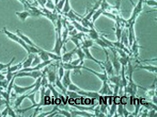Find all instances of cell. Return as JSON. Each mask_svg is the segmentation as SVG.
<instances>
[{"label":"cell","instance_id":"1","mask_svg":"<svg viewBox=\"0 0 157 117\" xmlns=\"http://www.w3.org/2000/svg\"><path fill=\"white\" fill-rule=\"evenodd\" d=\"M127 66H128V79L126 87L124 90V96H126L127 94H128L130 95V98H135V96L137 94L138 88H140L144 90H146V89L140 87L135 83L132 78L135 68H134L133 67L132 64L130 62V59L129 60Z\"/></svg>","mask_w":157,"mask_h":117},{"label":"cell","instance_id":"2","mask_svg":"<svg viewBox=\"0 0 157 117\" xmlns=\"http://www.w3.org/2000/svg\"><path fill=\"white\" fill-rule=\"evenodd\" d=\"M2 32L5 34L7 37H9L11 40L14 41L15 42L21 45L27 52L28 54H38L39 53V51L42 50L43 48H35L34 46H30L26 43L25 41H24L23 39H21L19 36L17 34L12 33L9 31L6 30V29L4 28L3 29Z\"/></svg>","mask_w":157,"mask_h":117},{"label":"cell","instance_id":"3","mask_svg":"<svg viewBox=\"0 0 157 117\" xmlns=\"http://www.w3.org/2000/svg\"><path fill=\"white\" fill-rule=\"evenodd\" d=\"M144 0H139L138 3L134 6V9L132 11V14L129 20H126L125 27L128 28V27L131 24H135L138 17L140 14L143 10V2Z\"/></svg>","mask_w":157,"mask_h":117},{"label":"cell","instance_id":"4","mask_svg":"<svg viewBox=\"0 0 157 117\" xmlns=\"http://www.w3.org/2000/svg\"><path fill=\"white\" fill-rule=\"evenodd\" d=\"M56 41L54 48L51 52L55 54L60 57H61V50L63 48L64 43L63 42L62 39V30L56 29Z\"/></svg>","mask_w":157,"mask_h":117},{"label":"cell","instance_id":"5","mask_svg":"<svg viewBox=\"0 0 157 117\" xmlns=\"http://www.w3.org/2000/svg\"><path fill=\"white\" fill-rule=\"evenodd\" d=\"M104 51L106 55V60L105 62H102V66L103 67V70H105L109 76H113L114 75V69L113 66L112 61L109 59V52L106 48H103Z\"/></svg>","mask_w":157,"mask_h":117},{"label":"cell","instance_id":"6","mask_svg":"<svg viewBox=\"0 0 157 117\" xmlns=\"http://www.w3.org/2000/svg\"><path fill=\"white\" fill-rule=\"evenodd\" d=\"M43 75V72L41 70L33 71H22L17 73L15 74V78H23V77H30L35 80L41 77Z\"/></svg>","mask_w":157,"mask_h":117},{"label":"cell","instance_id":"7","mask_svg":"<svg viewBox=\"0 0 157 117\" xmlns=\"http://www.w3.org/2000/svg\"><path fill=\"white\" fill-rule=\"evenodd\" d=\"M111 51H112L113 54V58L112 60L113 66L114 69V71H116L117 75H120V72L121 71V65L120 63V61L118 60V58L117 57V53L116 51L115 47L114 48H109Z\"/></svg>","mask_w":157,"mask_h":117},{"label":"cell","instance_id":"8","mask_svg":"<svg viewBox=\"0 0 157 117\" xmlns=\"http://www.w3.org/2000/svg\"><path fill=\"white\" fill-rule=\"evenodd\" d=\"M43 71L46 73L47 78L48 80L49 83L52 84L55 83L56 77H57V71L56 70V66H54V68L51 69H49V68L48 67V66H46L44 71Z\"/></svg>","mask_w":157,"mask_h":117},{"label":"cell","instance_id":"9","mask_svg":"<svg viewBox=\"0 0 157 117\" xmlns=\"http://www.w3.org/2000/svg\"><path fill=\"white\" fill-rule=\"evenodd\" d=\"M98 93L101 96H111L113 95V90L109 81L103 82L102 87L98 90Z\"/></svg>","mask_w":157,"mask_h":117},{"label":"cell","instance_id":"10","mask_svg":"<svg viewBox=\"0 0 157 117\" xmlns=\"http://www.w3.org/2000/svg\"><path fill=\"white\" fill-rule=\"evenodd\" d=\"M36 85V82L33 84L27 86V87H20L19 85H16V84L14 83L13 89L14 90L15 93L17 95H23L25 94L30 90L33 89Z\"/></svg>","mask_w":157,"mask_h":117},{"label":"cell","instance_id":"11","mask_svg":"<svg viewBox=\"0 0 157 117\" xmlns=\"http://www.w3.org/2000/svg\"><path fill=\"white\" fill-rule=\"evenodd\" d=\"M78 93L81 95V96H85L88 98H91L93 99H96L99 101L101 95L98 93V92L95 91H91V90H86L81 89L79 90Z\"/></svg>","mask_w":157,"mask_h":117},{"label":"cell","instance_id":"12","mask_svg":"<svg viewBox=\"0 0 157 117\" xmlns=\"http://www.w3.org/2000/svg\"><path fill=\"white\" fill-rule=\"evenodd\" d=\"M82 69L86 70H87V71H89L90 73H92L93 75H95V76H97L100 80H101L102 82L105 81H109V76H108V75H107V73H106L105 70H103V73H98V72L95 71V70H94L93 69H91V68H90L87 67H85V66H83Z\"/></svg>","mask_w":157,"mask_h":117},{"label":"cell","instance_id":"13","mask_svg":"<svg viewBox=\"0 0 157 117\" xmlns=\"http://www.w3.org/2000/svg\"><path fill=\"white\" fill-rule=\"evenodd\" d=\"M71 114V117H77V116H81V117H95L94 114L91 112H89L87 111H82V110H78L73 109L72 107L71 110L70 111Z\"/></svg>","mask_w":157,"mask_h":117},{"label":"cell","instance_id":"14","mask_svg":"<svg viewBox=\"0 0 157 117\" xmlns=\"http://www.w3.org/2000/svg\"><path fill=\"white\" fill-rule=\"evenodd\" d=\"M82 48L83 51H84V53H85V55H86V59L93 61L94 62H95L96 64H98V65H99L100 66V67L102 69H104L103 67L102 66V65L103 62L98 60V59H97V58H95L94 57H93L92 54H91V52L90 51L89 48Z\"/></svg>","mask_w":157,"mask_h":117},{"label":"cell","instance_id":"15","mask_svg":"<svg viewBox=\"0 0 157 117\" xmlns=\"http://www.w3.org/2000/svg\"><path fill=\"white\" fill-rule=\"evenodd\" d=\"M61 81L64 87L67 89L68 86L72 82L71 79V70H66L64 71V75Z\"/></svg>","mask_w":157,"mask_h":117},{"label":"cell","instance_id":"16","mask_svg":"<svg viewBox=\"0 0 157 117\" xmlns=\"http://www.w3.org/2000/svg\"><path fill=\"white\" fill-rule=\"evenodd\" d=\"M89 32H88V36L89 37L90 39H92L94 41L95 40L98 39L100 37V34L97 30L95 28L94 23H91L89 26Z\"/></svg>","mask_w":157,"mask_h":117},{"label":"cell","instance_id":"17","mask_svg":"<svg viewBox=\"0 0 157 117\" xmlns=\"http://www.w3.org/2000/svg\"><path fill=\"white\" fill-rule=\"evenodd\" d=\"M77 47L71 51H68L66 53L64 54L63 56H61V62H70L71 61L73 55L75 54V51L77 50Z\"/></svg>","mask_w":157,"mask_h":117},{"label":"cell","instance_id":"18","mask_svg":"<svg viewBox=\"0 0 157 117\" xmlns=\"http://www.w3.org/2000/svg\"><path fill=\"white\" fill-rule=\"evenodd\" d=\"M16 34H17V36H19L21 39H23L24 41H25V42H26V43L29 45L34 46V47L37 48H38V49L40 48V47L38 46L37 45L35 44L34 43V42H33L29 37H27V36L24 35L23 34H22V33L20 31V30H18L16 31Z\"/></svg>","mask_w":157,"mask_h":117},{"label":"cell","instance_id":"19","mask_svg":"<svg viewBox=\"0 0 157 117\" xmlns=\"http://www.w3.org/2000/svg\"><path fill=\"white\" fill-rule=\"evenodd\" d=\"M98 104H94V105H92V106H80V105H78V104H73L71 103L70 104V105L71 106L73 107L74 108H75L78 110H82V111H87V112H94V110L95 107Z\"/></svg>","mask_w":157,"mask_h":117},{"label":"cell","instance_id":"20","mask_svg":"<svg viewBox=\"0 0 157 117\" xmlns=\"http://www.w3.org/2000/svg\"><path fill=\"white\" fill-rule=\"evenodd\" d=\"M136 67L139 69H144L149 73H152L154 74H157V67L156 66H154L151 65H137Z\"/></svg>","mask_w":157,"mask_h":117},{"label":"cell","instance_id":"21","mask_svg":"<svg viewBox=\"0 0 157 117\" xmlns=\"http://www.w3.org/2000/svg\"><path fill=\"white\" fill-rule=\"evenodd\" d=\"M35 55V54H29L28 57L24 59L23 65H22V69L27 68L31 67L33 61L34 60Z\"/></svg>","mask_w":157,"mask_h":117},{"label":"cell","instance_id":"22","mask_svg":"<svg viewBox=\"0 0 157 117\" xmlns=\"http://www.w3.org/2000/svg\"><path fill=\"white\" fill-rule=\"evenodd\" d=\"M71 23L73 25L77 30L79 31L80 32H83L84 34H88L89 32L90 29L87 28L82 26L81 23L77 21H72Z\"/></svg>","mask_w":157,"mask_h":117},{"label":"cell","instance_id":"23","mask_svg":"<svg viewBox=\"0 0 157 117\" xmlns=\"http://www.w3.org/2000/svg\"><path fill=\"white\" fill-rule=\"evenodd\" d=\"M133 101H134V105L135 107V111L134 113H132L130 115V117H134V116H137L138 115L139 112L140 108L141 107V103L140 101V99L134 98H133Z\"/></svg>","mask_w":157,"mask_h":117},{"label":"cell","instance_id":"24","mask_svg":"<svg viewBox=\"0 0 157 117\" xmlns=\"http://www.w3.org/2000/svg\"><path fill=\"white\" fill-rule=\"evenodd\" d=\"M57 87H59V89L61 90V92L63 93V95L64 96H66V98H67V89L64 87L61 81L59 79V77L58 75H57V77H56V80L55 83Z\"/></svg>","mask_w":157,"mask_h":117},{"label":"cell","instance_id":"25","mask_svg":"<svg viewBox=\"0 0 157 117\" xmlns=\"http://www.w3.org/2000/svg\"><path fill=\"white\" fill-rule=\"evenodd\" d=\"M93 44H94L93 40L91 39H86V37H84L83 40L81 42V48H90L93 46Z\"/></svg>","mask_w":157,"mask_h":117},{"label":"cell","instance_id":"26","mask_svg":"<svg viewBox=\"0 0 157 117\" xmlns=\"http://www.w3.org/2000/svg\"><path fill=\"white\" fill-rule=\"evenodd\" d=\"M27 95H28V94H24L23 95H20V96H17L16 98V99L15 100L14 108H17L18 107H20L21 105V103H23L24 99L27 98Z\"/></svg>","mask_w":157,"mask_h":117},{"label":"cell","instance_id":"27","mask_svg":"<svg viewBox=\"0 0 157 117\" xmlns=\"http://www.w3.org/2000/svg\"><path fill=\"white\" fill-rule=\"evenodd\" d=\"M16 15L18 16V18L21 20L22 21H25V20H26L29 17L31 16L30 12L29 11H24L21 12H16Z\"/></svg>","mask_w":157,"mask_h":117},{"label":"cell","instance_id":"28","mask_svg":"<svg viewBox=\"0 0 157 117\" xmlns=\"http://www.w3.org/2000/svg\"><path fill=\"white\" fill-rule=\"evenodd\" d=\"M75 54L78 56V58L80 59L81 62L84 63V59H86V55H85L84 51L82 50V48H81V46L77 48L76 51H75Z\"/></svg>","mask_w":157,"mask_h":117},{"label":"cell","instance_id":"29","mask_svg":"<svg viewBox=\"0 0 157 117\" xmlns=\"http://www.w3.org/2000/svg\"><path fill=\"white\" fill-rule=\"evenodd\" d=\"M67 98H69L70 99H75L78 98H82L81 95L76 92H73V91H70L67 90Z\"/></svg>","mask_w":157,"mask_h":117},{"label":"cell","instance_id":"30","mask_svg":"<svg viewBox=\"0 0 157 117\" xmlns=\"http://www.w3.org/2000/svg\"><path fill=\"white\" fill-rule=\"evenodd\" d=\"M103 10L101 9V8H99L98 9L95 11V12H94V14H93V15L92 16V18H92V22L93 23H94L95 21L99 18V17L101 15L103 14Z\"/></svg>","mask_w":157,"mask_h":117},{"label":"cell","instance_id":"31","mask_svg":"<svg viewBox=\"0 0 157 117\" xmlns=\"http://www.w3.org/2000/svg\"><path fill=\"white\" fill-rule=\"evenodd\" d=\"M141 103V102H140ZM141 105H143L144 107L146 108L148 110H151V109H155L157 110V105L149 101H146L145 103H141Z\"/></svg>","mask_w":157,"mask_h":117},{"label":"cell","instance_id":"32","mask_svg":"<svg viewBox=\"0 0 157 117\" xmlns=\"http://www.w3.org/2000/svg\"><path fill=\"white\" fill-rule=\"evenodd\" d=\"M47 87H48L49 89H50V90H51V92H52V93L53 94L54 98H55L56 100L60 99L59 98V96H60V94L58 92L57 90H56V89H55L53 84L49 83Z\"/></svg>","mask_w":157,"mask_h":117},{"label":"cell","instance_id":"33","mask_svg":"<svg viewBox=\"0 0 157 117\" xmlns=\"http://www.w3.org/2000/svg\"><path fill=\"white\" fill-rule=\"evenodd\" d=\"M117 104L115 103V101L113 102L112 105L110 109H109V115L108 116L109 117H112L113 115H114L115 114L117 113Z\"/></svg>","mask_w":157,"mask_h":117},{"label":"cell","instance_id":"34","mask_svg":"<svg viewBox=\"0 0 157 117\" xmlns=\"http://www.w3.org/2000/svg\"><path fill=\"white\" fill-rule=\"evenodd\" d=\"M58 115H63V116H64V117H71V112L69 111H68V110L62 109H60L59 108L58 109Z\"/></svg>","mask_w":157,"mask_h":117},{"label":"cell","instance_id":"35","mask_svg":"<svg viewBox=\"0 0 157 117\" xmlns=\"http://www.w3.org/2000/svg\"><path fill=\"white\" fill-rule=\"evenodd\" d=\"M82 89H81L80 87H78V86H77L75 84L73 83L72 82L70 84L69 86H68V88H67V90H70V91H73V92H78L79 90H80Z\"/></svg>","mask_w":157,"mask_h":117},{"label":"cell","instance_id":"36","mask_svg":"<svg viewBox=\"0 0 157 117\" xmlns=\"http://www.w3.org/2000/svg\"><path fill=\"white\" fill-rule=\"evenodd\" d=\"M94 42H95L97 43V44L99 46L102 48L103 49V48H109V46L106 44L105 42L102 39L100 38V37L98 38V39H97V40H95Z\"/></svg>","mask_w":157,"mask_h":117},{"label":"cell","instance_id":"37","mask_svg":"<svg viewBox=\"0 0 157 117\" xmlns=\"http://www.w3.org/2000/svg\"><path fill=\"white\" fill-rule=\"evenodd\" d=\"M123 108L124 105L121 103H120L117 104V116H123Z\"/></svg>","mask_w":157,"mask_h":117},{"label":"cell","instance_id":"38","mask_svg":"<svg viewBox=\"0 0 157 117\" xmlns=\"http://www.w3.org/2000/svg\"><path fill=\"white\" fill-rule=\"evenodd\" d=\"M42 62L40 58L39 57V56L37 54H35V57H34V60L33 61L32 64L31 65V67H34L38 65V64H40V62Z\"/></svg>","mask_w":157,"mask_h":117},{"label":"cell","instance_id":"39","mask_svg":"<svg viewBox=\"0 0 157 117\" xmlns=\"http://www.w3.org/2000/svg\"><path fill=\"white\" fill-rule=\"evenodd\" d=\"M6 107H7V109H8V115L10 116V117H16V114L13 111L12 108H11L10 106V103L7 102V101H6Z\"/></svg>","mask_w":157,"mask_h":117},{"label":"cell","instance_id":"40","mask_svg":"<svg viewBox=\"0 0 157 117\" xmlns=\"http://www.w3.org/2000/svg\"><path fill=\"white\" fill-rule=\"evenodd\" d=\"M64 74V69L63 68V66L61 65H60V66H59V67H58V69L57 71V75L59 77V79L61 80L62 78H63V76Z\"/></svg>","mask_w":157,"mask_h":117},{"label":"cell","instance_id":"41","mask_svg":"<svg viewBox=\"0 0 157 117\" xmlns=\"http://www.w3.org/2000/svg\"><path fill=\"white\" fill-rule=\"evenodd\" d=\"M36 93H31V94H29L28 93V95H27V98L30 100L33 105H36V104H37V102L35 101V95H36Z\"/></svg>","mask_w":157,"mask_h":117},{"label":"cell","instance_id":"42","mask_svg":"<svg viewBox=\"0 0 157 117\" xmlns=\"http://www.w3.org/2000/svg\"><path fill=\"white\" fill-rule=\"evenodd\" d=\"M15 59V58L13 57L12 59L11 60V62H9L8 64H2V63H0V71H1L3 69H6V68H8V67H9L10 66H11V65H12V63L14 62Z\"/></svg>","mask_w":157,"mask_h":117},{"label":"cell","instance_id":"43","mask_svg":"<svg viewBox=\"0 0 157 117\" xmlns=\"http://www.w3.org/2000/svg\"><path fill=\"white\" fill-rule=\"evenodd\" d=\"M146 3L150 7H157V1L155 0H146Z\"/></svg>","mask_w":157,"mask_h":117},{"label":"cell","instance_id":"44","mask_svg":"<svg viewBox=\"0 0 157 117\" xmlns=\"http://www.w3.org/2000/svg\"><path fill=\"white\" fill-rule=\"evenodd\" d=\"M147 116L148 117H156L157 116V110L151 109V110H148Z\"/></svg>","mask_w":157,"mask_h":117},{"label":"cell","instance_id":"45","mask_svg":"<svg viewBox=\"0 0 157 117\" xmlns=\"http://www.w3.org/2000/svg\"><path fill=\"white\" fill-rule=\"evenodd\" d=\"M130 112H129L128 110H127V108L126 107V105H124L123 108V116L124 117H129L130 115Z\"/></svg>","mask_w":157,"mask_h":117},{"label":"cell","instance_id":"46","mask_svg":"<svg viewBox=\"0 0 157 117\" xmlns=\"http://www.w3.org/2000/svg\"><path fill=\"white\" fill-rule=\"evenodd\" d=\"M70 64L72 65H74V66H77V65H80V63H83V62H81V60L80 59L78 58L77 59H75V60H72V61H71L70 62Z\"/></svg>","mask_w":157,"mask_h":117},{"label":"cell","instance_id":"47","mask_svg":"<svg viewBox=\"0 0 157 117\" xmlns=\"http://www.w3.org/2000/svg\"><path fill=\"white\" fill-rule=\"evenodd\" d=\"M8 115V109L6 107V109L1 112V116H4V117H6Z\"/></svg>","mask_w":157,"mask_h":117},{"label":"cell","instance_id":"48","mask_svg":"<svg viewBox=\"0 0 157 117\" xmlns=\"http://www.w3.org/2000/svg\"><path fill=\"white\" fill-rule=\"evenodd\" d=\"M151 99L152 100V103L155 104V105H157V95H155V96H152V97Z\"/></svg>","mask_w":157,"mask_h":117},{"label":"cell","instance_id":"49","mask_svg":"<svg viewBox=\"0 0 157 117\" xmlns=\"http://www.w3.org/2000/svg\"><path fill=\"white\" fill-rule=\"evenodd\" d=\"M129 1H130V3H132V5L133 6H134L135 5V3H134V2H133V1H132V0H129Z\"/></svg>","mask_w":157,"mask_h":117}]
</instances>
